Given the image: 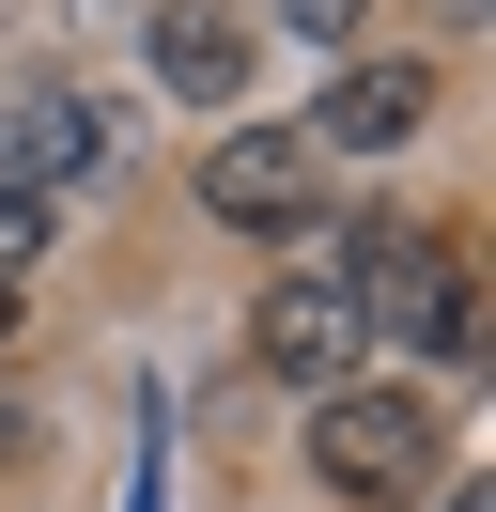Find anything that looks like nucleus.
I'll return each mask as SVG.
<instances>
[{"mask_svg": "<svg viewBox=\"0 0 496 512\" xmlns=\"http://www.w3.org/2000/svg\"><path fill=\"white\" fill-rule=\"evenodd\" d=\"M434 466H450V419H434L419 388H372V373H341L326 404H310V481H326L341 512H403Z\"/></svg>", "mask_w": 496, "mask_h": 512, "instance_id": "nucleus-1", "label": "nucleus"}, {"mask_svg": "<svg viewBox=\"0 0 496 512\" xmlns=\"http://www.w3.org/2000/svg\"><path fill=\"white\" fill-rule=\"evenodd\" d=\"M202 218L217 233H310L326 218V156L295 125H217L202 140Z\"/></svg>", "mask_w": 496, "mask_h": 512, "instance_id": "nucleus-2", "label": "nucleus"}, {"mask_svg": "<svg viewBox=\"0 0 496 512\" xmlns=\"http://www.w3.org/2000/svg\"><path fill=\"white\" fill-rule=\"evenodd\" d=\"M248 357H264L279 388H310V404H326V388L372 357V326H357V295H341L326 264H295V280H264V311H248Z\"/></svg>", "mask_w": 496, "mask_h": 512, "instance_id": "nucleus-3", "label": "nucleus"}, {"mask_svg": "<svg viewBox=\"0 0 496 512\" xmlns=\"http://www.w3.org/2000/svg\"><path fill=\"white\" fill-rule=\"evenodd\" d=\"M357 326H372V342H403V357H481V264L419 233L388 280H357Z\"/></svg>", "mask_w": 496, "mask_h": 512, "instance_id": "nucleus-4", "label": "nucleus"}, {"mask_svg": "<svg viewBox=\"0 0 496 512\" xmlns=\"http://www.w3.org/2000/svg\"><path fill=\"white\" fill-rule=\"evenodd\" d=\"M419 125H434V63H403V47L372 63V47H357V63L326 78V109H310L295 140H310V156H403Z\"/></svg>", "mask_w": 496, "mask_h": 512, "instance_id": "nucleus-5", "label": "nucleus"}, {"mask_svg": "<svg viewBox=\"0 0 496 512\" xmlns=\"http://www.w3.org/2000/svg\"><path fill=\"white\" fill-rule=\"evenodd\" d=\"M248 63H264V47H248L233 0H171V16H155V94H171V109H233Z\"/></svg>", "mask_w": 496, "mask_h": 512, "instance_id": "nucleus-6", "label": "nucleus"}, {"mask_svg": "<svg viewBox=\"0 0 496 512\" xmlns=\"http://www.w3.org/2000/svg\"><path fill=\"white\" fill-rule=\"evenodd\" d=\"M16 140H31V171H16V187H78V171H93V140H109V125H93L78 94H31V109H16Z\"/></svg>", "mask_w": 496, "mask_h": 512, "instance_id": "nucleus-7", "label": "nucleus"}, {"mask_svg": "<svg viewBox=\"0 0 496 512\" xmlns=\"http://www.w3.org/2000/svg\"><path fill=\"white\" fill-rule=\"evenodd\" d=\"M279 32H295V47H326V63H357V32H372V0H279Z\"/></svg>", "mask_w": 496, "mask_h": 512, "instance_id": "nucleus-8", "label": "nucleus"}, {"mask_svg": "<svg viewBox=\"0 0 496 512\" xmlns=\"http://www.w3.org/2000/svg\"><path fill=\"white\" fill-rule=\"evenodd\" d=\"M47 249V187H0V264H31Z\"/></svg>", "mask_w": 496, "mask_h": 512, "instance_id": "nucleus-9", "label": "nucleus"}, {"mask_svg": "<svg viewBox=\"0 0 496 512\" xmlns=\"http://www.w3.org/2000/svg\"><path fill=\"white\" fill-rule=\"evenodd\" d=\"M16 311H31V280H16V264H0V342H16Z\"/></svg>", "mask_w": 496, "mask_h": 512, "instance_id": "nucleus-10", "label": "nucleus"}, {"mask_svg": "<svg viewBox=\"0 0 496 512\" xmlns=\"http://www.w3.org/2000/svg\"><path fill=\"white\" fill-rule=\"evenodd\" d=\"M434 32H481V0H434Z\"/></svg>", "mask_w": 496, "mask_h": 512, "instance_id": "nucleus-11", "label": "nucleus"}, {"mask_svg": "<svg viewBox=\"0 0 496 512\" xmlns=\"http://www.w3.org/2000/svg\"><path fill=\"white\" fill-rule=\"evenodd\" d=\"M434 512H496V497H481V481H450V497H434Z\"/></svg>", "mask_w": 496, "mask_h": 512, "instance_id": "nucleus-12", "label": "nucleus"}]
</instances>
